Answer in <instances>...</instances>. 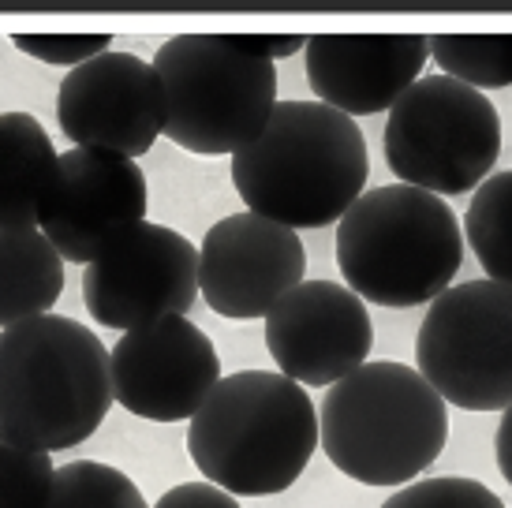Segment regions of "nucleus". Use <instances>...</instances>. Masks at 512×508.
I'll use <instances>...</instances> for the list:
<instances>
[{
    "instance_id": "1",
    "label": "nucleus",
    "mask_w": 512,
    "mask_h": 508,
    "mask_svg": "<svg viewBox=\"0 0 512 508\" xmlns=\"http://www.w3.org/2000/svg\"><path fill=\"white\" fill-rule=\"evenodd\" d=\"M370 157L363 127L322 101H277L270 124L232 154L243 206L285 228H326L363 198Z\"/></svg>"
},
{
    "instance_id": "2",
    "label": "nucleus",
    "mask_w": 512,
    "mask_h": 508,
    "mask_svg": "<svg viewBox=\"0 0 512 508\" xmlns=\"http://www.w3.org/2000/svg\"><path fill=\"white\" fill-rule=\"evenodd\" d=\"M113 396V359L94 329L45 314L0 333V434L42 452L83 445Z\"/></svg>"
},
{
    "instance_id": "3",
    "label": "nucleus",
    "mask_w": 512,
    "mask_h": 508,
    "mask_svg": "<svg viewBox=\"0 0 512 508\" xmlns=\"http://www.w3.org/2000/svg\"><path fill=\"white\" fill-rule=\"evenodd\" d=\"M318 445V411L303 385L270 370L217 381L187 426V452L202 479L232 497L285 494Z\"/></svg>"
},
{
    "instance_id": "4",
    "label": "nucleus",
    "mask_w": 512,
    "mask_h": 508,
    "mask_svg": "<svg viewBox=\"0 0 512 508\" xmlns=\"http://www.w3.org/2000/svg\"><path fill=\"white\" fill-rule=\"evenodd\" d=\"M449 411L430 381L404 363H363L322 400L318 441L329 464L367 486H400L445 449Z\"/></svg>"
},
{
    "instance_id": "5",
    "label": "nucleus",
    "mask_w": 512,
    "mask_h": 508,
    "mask_svg": "<svg viewBox=\"0 0 512 508\" xmlns=\"http://www.w3.org/2000/svg\"><path fill=\"white\" fill-rule=\"evenodd\" d=\"M464 236L445 198L389 184L363 191L337 225V266L363 303L419 307L453 288Z\"/></svg>"
},
{
    "instance_id": "6",
    "label": "nucleus",
    "mask_w": 512,
    "mask_h": 508,
    "mask_svg": "<svg viewBox=\"0 0 512 508\" xmlns=\"http://www.w3.org/2000/svg\"><path fill=\"white\" fill-rule=\"evenodd\" d=\"M165 90V139L187 154H236L262 135L277 109V64L240 34H180L157 49Z\"/></svg>"
},
{
    "instance_id": "7",
    "label": "nucleus",
    "mask_w": 512,
    "mask_h": 508,
    "mask_svg": "<svg viewBox=\"0 0 512 508\" xmlns=\"http://www.w3.org/2000/svg\"><path fill=\"white\" fill-rule=\"evenodd\" d=\"M385 161L400 184L427 195H468L490 180L501 154V116L483 90L423 75L389 109Z\"/></svg>"
},
{
    "instance_id": "8",
    "label": "nucleus",
    "mask_w": 512,
    "mask_h": 508,
    "mask_svg": "<svg viewBox=\"0 0 512 508\" xmlns=\"http://www.w3.org/2000/svg\"><path fill=\"white\" fill-rule=\"evenodd\" d=\"M415 363L430 389L460 411L512 408V288L468 281L423 314Z\"/></svg>"
},
{
    "instance_id": "9",
    "label": "nucleus",
    "mask_w": 512,
    "mask_h": 508,
    "mask_svg": "<svg viewBox=\"0 0 512 508\" xmlns=\"http://www.w3.org/2000/svg\"><path fill=\"white\" fill-rule=\"evenodd\" d=\"M199 299V251L169 225L128 228L83 273V303L105 329H143L161 318H187Z\"/></svg>"
},
{
    "instance_id": "10",
    "label": "nucleus",
    "mask_w": 512,
    "mask_h": 508,
    "mask_svg": "<svg viewBox=\"0 0 512 508\" xmlns=\"http://www.w3.org/2000/svg\"><path fill=\"white\" fill-rule=\"evenodd\" d=\"M57 120L75 150H101L135 161L165 135V90L154 64L124 49H109L64 75Z\"/></svg>"
},
{
    "instance_id": "11",
    "label": "nucleus",
    "mask_w": 512,
    "mask_h": 508,
    "mask_svg": "<svg viewBox=\"0 0 512 508\" xmlns=\"http://www.w3.org/2000/svg\"><path fill=\"white\" fill-rule=\"evenodd\" d=\"M113 396L150 423H184L221 381L214 340L187 318H161L120 333L113 352Z\"/></svg>"
},
{
    "instance_id": "12",
    "label": "nucleus",
    "mask_w": 512,
    "mask_h": 508,
    "mask_svg": "<svg viewBox=\"0 0 512 508\" xmlns=\"http://www.w3.org/2000/svg\"><path fill=\"white\" fill-rule=\"evenodd\" d=\"M303 273V240L258 213H232L202 236L199 292L221 318H270Z\"/></svg>"
},
{
    "instance_id": "13",
    "label": "nucleus",
    "mask_w": 512,
    "mask_h": 508,
    "mask_svg": "<svg viewBox=\"0 0 512 508\" xmlns=\"http://www.w3.org/2000/svg\"><path fill=\"white\" fill-rule=\"evenodd\" d=\"M266 348L288 381L333 389L367 363L374 322L352 288L303 281L266 318Z\"/></svg>"
},
{
    "instance_id": "14",
    "label": "nucleus",
    "mask_w": 512,
    "mask_h": 508,
    "mask_svg": "<svg viewBox=\"0 0 512 508\" xmlns=\"http://www.w3.org/2000/svg\"><path fill=\"white\" fill-rule=\"evenodd\" d=\"M146 202L150 195L139 161L101 150H68L38 228L64 262L90 266L116 236L143 225Z\"/></svg>"
},
{
    "instance_id": "15",
    "label": "nucleus",
    "mask_w": 512,
    "mask_h": 508,
    "mask_svg": "<svg viewBox=\"0 0 512 508\" xmlns=\"http://www.w3.org/2000/svg\"><path fill=\"white\" fill-rule=\"evenodd\" d=\"M307 83L322 105L344 116L393 109L430 60V38L419 34H314L303 49Z\"/></svg>"
},
{
    "instance_id": "16",
    "label": "nucleus",
    "mask_w": 512,
    "mask_h": 508,
    "mask_svg": "<svg viewBox=\"0 0 512 508\" xmlns=\"http://www.w3.org/2000/svg\"><path fill=\"white\" fill-rule=\"evenodd\" d=\"M57 172L60 154L38 116L0 113V232L42 225Z\"/></svg>"
},
{
    "instance_id": "17",
    "label": "nucleus",
    "mask_w": 512,
    "mask_h": 508,
    "mask_svg": "<svg viewBox=\"0 0 512 508\" xmlns=\"http://www.w3.org/2000/svg\"><path fill=\"white\" fill-rule=\"evenodd\" d=\"M64 292V258L42 228L0 232V329L45 318Z\"/></svg>"
},
{
    "instance_id": "18",
    "label": "nucleus",
    "mask_w": 512,
    "mask_h": 508,
    "mask_svg": "<svg viewBox=\"0 0 512 508\" xmlns=\"http://www.w3.org/2000/svg\"><path fill=\"white\" fill-rule=\"evenodd\" d=\"M468 243L483 266L486 281L512 288V169L494 172L475 195L464 217Z\"/></svg>"
},
{
    "instance_id": "19",
    "label": "nucleus",
    "mask_w": 512,
    "mask_h": 508,
    "mask_svg": "<svg viewBox=\"0 0 512 508\" xmlns=\"http://www.w3.org/2000/svg\"><path fill=\"white\" fill-rule=\"evenodd\" d=\"M430 60L456 83L475 90H501L512 86V34L494 38H468V34H434Z\"/></svg>"
},
{
    "instance_id": "20",
    "label": "nucleus",
    "mask_w": 512,
    "mask_h": 508,
    "mask_svg": "<svg viewBox=\"0 0 512 508\" xmlns=\"http://www.w3.org/2000/svg\"><path fill=\"white\" fill-rule=\"evenodd\" d=\"M45 508H150L143 490L113 464L75 460L57 467Z\"/></svg>"
},
{
    "instance_id": "21",
    "label": "nucleus",
    "mask_w": 512,
    "mask_h": 508,
    "mask_svg": "<svg viewBox=\"0 0 512 508\" xmlns=\"http://www.w3.org/2000/svg\"><path fill=\"white\" fill-rule=\"evenodd\" d=\"M53 456L0 434V508H45L53 494Z\"/></svg>"
},
{
    "instance_id": "22",
    "label": "nucleus",
    "mask_w": 512,
    "mask_h": 508,
    "mask_svg": "<svg viewBox=\"0 0 512 508\" xmlns=\"http://www.w3.org/2000/svg\"><path fill=\"white\" fill-rule=\"evenodd\" d=\"M382 508H505V501L483 482L441 475L400 486L389 501H382Z\"/></svg>"
},
{
    "instance_id": "23",
    "label": "nucleus",
    "mask_w": 512,
    "mask_h": 508,
    "mask_svg": "<svg viewBox=\"0 0 512 508\" xmlns=\"http://www.w3.org/2000/svg\"><path fill=\"white\" fill-rule=\"evenodd\" d=\"M12 45L27 57L42 60V64H53V68H79L86 60L101 57L113 49V38L109 34H79V38H68V34H15Z\"/></svg>"
},
{
    "instance_id": "24",
    "label": "nucleus",
    "mask_w": 512,
    "mask_h": 508,
    "mask_svg": "<svg viewBox=\"0 0 512 508\" xmlns=\"http://www.w3.org/2000/svg\"><path fill=\"white\" fill-rule=\"evenodd\" d=\"M154 508H240V501L214 482H180L169 494L157 497Z\"/></svg>"
},
{
    "instance_id": "25",
    "label": "nucleus",
    "mask_w": 512,
    "mask_h": 508,
    "mask_svg": "<svg viewBox=\"0 0 512 508\" xmlns=\"http://www.w3.org/2000/svg\"><path fill=\"white\" fill-rule=\"evenodd\" d=\"M240 38L251 53L273 60V64L285 57H296L299 49H307V38H303V34H296V38H277V34H240Z\"/></svg>"
},
{
    "instance_id": "26",
    "label": "nucleus",
    "mask_w": 512,
    "mask_h": 508,
    "mask_svg": "<svg viewBox=\"0 0 512 508\" xmlns=\"http://www.w3.org/2000/svg\"><path fill=\"white\" fill-rule=\"evenodd\" d=\"M494 452H498V471L512 486V408L501 411L498 434H494Z\"/></svg>"
}]
</instances>
